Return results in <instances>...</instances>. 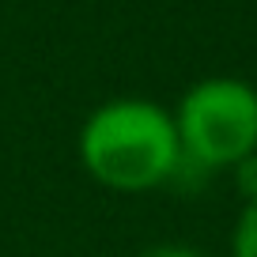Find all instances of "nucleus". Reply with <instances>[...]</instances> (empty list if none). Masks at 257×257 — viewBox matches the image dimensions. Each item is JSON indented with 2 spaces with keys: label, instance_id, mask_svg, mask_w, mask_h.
I'll use <instances>...</instances> for the list:
<instances>
[{
  "label": "nucleus",
  "instance_id": "obj_1",
  "mask_svg": "<svg viewBox=\"0 0 257 257\" xmlns=\"http://www.w3.org/2000/svg\"><path fill=\"white\" fill-rule=\"evenodd\" d=\"M80 167L110 193L167 189L182 159L174 113L152 98H110L95 106L80 125Z\"/></svg>",
  "mask_w": 257,
  "mask_h": 257
},
{
  "label": "nucleus",
  "instance_id": "obj_2",
  "mask_svg": "<svg viewBox=\"0 0 257 257\" xmlns=\"http://www.w3.org/2000/svg\"><path fill=\"white\" fill-rule=\"evenodd\" d=\"M170 113L182 155L208 174L257 155V87L238 76L197 80Z\"/></svg>",
  "mask_w": 257,
  "mask_h": 257
},
{
  "label": "nucleus",
  "instance_id": "obj_3",
  "mask_svg": "<svg viewBox=\"0 0 257 257\" xmlns=\"http://www.w3.org/2000/svg\"><path fill=\"white\" fill-rule=\"evenodd\" d=\"M231 257H257V201H246L231 227Z\"/></svg>",
  "mask_w": 257,
  "mask_h": 257
},
{
  "label": "nucleus",
  "instance_id": "obj_4",
  "mask_svg": "<svg viewBox=\"0 0 257 257\" xmlns=\"http://www.w3.org/2000/svg\"><path fill=\"white\" fill-rule=\"evenodd\" d=\"M231 178H234V189H238L242 204L257 201V155H249V159H242L238 167H231Z\"/></svg>",
  "mask_w": 257,
  "mask_h": 257
},
{
  "label": "nucleus",
  "instance_id": "obj_5",
  "mask_svg": "<svg viewBox=\"0 0 257 257\" xmlns=\"http://www.w3.org/2000/svg\"><path fill=\"white\" fill-rule=\"evenodd\" d=\"M140 257H208V253L189 246V242H155V246H148Z\"/></svg>",
  "mask_w": 257,
  "mask_h": 257
}]
</instances>
